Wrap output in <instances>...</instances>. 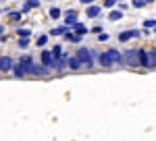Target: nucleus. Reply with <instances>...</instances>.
<instances>
[{
	"label": "nucleus",
	"mask_w": 156,
	"mask_h": 141,
	"mask_svg": "<svg viewBox=\"0 0 156 141\" xmlns=\"http://www.w3.org/2000/svg\"><path fill=\"white\" fill-rule=\"evenodd\" d=\"M125 60H127V64H131V67H135V64H140V52H127V56H125Z\"/></svg>",
	"instance_id": "obj_1"
},
{
	"label": "nucleus",
	"mask_w": 156,
	"mask_h": 141,
	"mask_svg": "<svg viewBox=\"0 0 156 141\" xmlns=\"http://www.w3.org/2000/svg\"><path fill=\"white\" fill-rule=\"evenodd\" d=\"M19 64L23 67V70H25V73H31V69H34V60H31V56H23Z\"/></svg>",
	"instance_id": "obj_2"
},
{
	"label": "nucleus",
	"mask_w": 156,
	"mask_h": 141,
	"mask_svg": "<svg viewBox=\"0 0 156 141\" xmlns=\"http://www.w3.org/2000/svg\"><path fill=\"white\" fill-rule=\"evenodd\" d=\"M131 37H140V31H137V29H131V31H123V33L119 35L121 42H127V40H131Z\"/></svg>",
	"instance_id": "obj_3"
},
{
	"label": "nucleus",
	"mask_w": 156,
	"mask_h": 141,
	"mask_svg": "<svg viewBox=\"0 0 156 141\" xmlns=\"http://www.w3.org/2000/svg\"><path fill=\"white\" fill-rule=\"evenodd\" d=\"M42 62H44V67H52L54 64V54L52 52H42Z\"/></svg>",
	"instance_id": "obj_4"
},
{
	"label": "nucleus",
	"mask_w": 156,
	"mask_h": 141,
	"mask_svg": "<svg viewBox=\"0 0 156 141\" xmlns=\"http://www.w3.org/2000/svg\"><path fill=\"white\" fill-rule=\"evenodd\" d=\"M12 69V60L9 56H0V70H11Z\"/></svg>",
	"instance_id": "obj_5"
},
{
	"label": "nucleus",
	"mask_w": 156,
	"mask_h": 141,
	"mask_svg": "<svg viewBox=\"0 0 156 141\" xmlns=\"http://www.w3.org/2000/svg\"><path fill=\"white\" fill-rule=\"evenodd\" d=\"M77 58L81 60V62H85V64H90V62H92V56H90V52H87V50H79V52H77Z\"/></svg>",
	"instance_id": "obj_6"
},
{
	"label": "nucleus",
	"mask_w": 156,
	"mask_h": 141,
	"mask_svg": "<svg viewBox=\"0 0 156 141\" xmlns=\"http://www.w3.org/2000/svg\"><path fill=\"white\" fill-rule=\"evenodd\" d=\"M98 60H100V64H102V67H110V64H115L108 52H104V54H100V58H98Z\"/></svg>",
	"instance_id": "obj_7"
},
{
	"label": "nucleus",
	"mask_w": 156,
	"mask_h": 141,
	"mask_svg": "<svg viewBox=\"0 0 156 141\" xmlns=\"http://www.w3.org/2000/svg\"><path fill=\"white\" fill-rule=\"evenodd\" d=\"M140 64L150 67V54H148V52H140Z\"/></svg>",
	"instance_id": "obj_8"
},
{
	"label": "nucleus",
	"mask_w": 156,
	"mask_h": 141,
	"mask_svg": "<svg viewBox=\"0 0 156 141\" xmlns=\"http://www.w3.org/2000/svg\"><path fill=\"white\" fill-rule=\"evenodd\" d=\"M46 69H48V67H42V64H34V69H31V75H46Z\"/></svg>",
	"instance_id": "obj_9"
},
{
	"label": "nucleus",
	"mask_w": 156,
	"mask_h": 141,
	"mask_svg": "<svg viewBox=\"0 0 156 141\" xmlns=\"http://www.w3.org/2000/svg\"><path fill=\"white\" fill-rule=\"evenodd\" d=\"M75 19H77L75 11H71V12H67V15H65V21H67V25H75V23H77Z\"/></svg>",
	"instance_id": "obj_10"
},
{
	"label": "nucleus",
	"mask_w": 156,
	"mask_h": 141,
	"mask_svg": "<svg viewBox=\"0 0 156 141\" xmlns=\"http://www.w3.org/2000/svg\"><path fill=\"white\" fill-rule=\"evenodd\" d=\"M108 54H110V58H112V62H115V64H117V62H121V60H123V56H121L119 52H117V50H110V52H108Z\"/></svg>",
	"instance_id": "obj_11"
},
{
	"label": "nucleus",
	"mask_w": 156,
	"mask_h": 141,
	"mask_svg": "<svg viewBox=\"0 0 156 141\" xmlns=\"http://www.w3.org/2000/svg\"><path fill=\"white\" fill-rule=\"evenodd\" d=\"M36 6H40L37 0H27V2H25V11H31V9H36Z\"/></svg>",
	"instance_id": "obj_12"
},
{
	"label": "nucleus",
	"mask_w": 156,
	"mask_h": 141,
	"mask_svg": "<svg viewBox=\"0 0 156 141\" xmlns=\"http://www.w3.org/2000/svg\"><path fill=\"white\" fill-rule=\"evenodd\" d=\"M100 15V6H90L87 9V17H98Z\"/></svg>",
	"instance_id": "obj_13"
},
{
	"label": "nucleus",
	"mask_w": 156,
	"mask_h": 141,
	"mask_svg": "<svg viewBox=\"0 0 156 141\" xmlns=\"http://www.w3.org/2000/svg\"><path fill=\"white\" fill-rule=\"evenodd\" d=\"M75 31H77V35H81V33L87 31V27H85L83 23H75Z\"/></svg>",
	"instance_id": "obj_14"
},
{
	"label": "nucleus",
	"mask_w": 156,
	"mask_h": 141,
	"mask_svg": "<svg viewBox=\"0 0 156 141\" xmlns=\"http://www.w3.org/2000/svg\"><path fill=\"white\" fill-rule=\"evenodd\" d=\"M69 67H71V69H79V67H81V60L79 58H71L69 60Z\"/></svg>",
	"instance_id": "obj_15"
},
{
	"label": "nucleus",
	"mask_w": 156,
	"mask_h": 141,
	"mask_svg": "<svg viewBox=\"0 0 156 141\" xmlns=\"http://www.w3.org/2000/svg\"><path fill=\"white\" fill-rule=\"evenodd\" d=\"M121 17H123V12H121V11H112V12H110V21H117V19H121Z\"/></svg>",
	"instance_id": "obj_16"
},
{
	"label": "nucleus",
	"mask_w": 156,
	"mask_h": 141,
	"mask_svg": "<svg viewBox=\"0 0 156 141\" xmlns=\"http://www.w3.org/2000/svg\"><path fill=\"white\" fill-rule=\"evenodd\" d=\"M148 54H150V67H156V50L148 52Z\"/></svg>",
	"instance_id": "obj_17"
},
{
	"label": "nucleus",
	"mask_w": 156,
	"mask_h": 141,
	"mask_svg": "<svg viewBox=\"0 0 156 141\" xmlns=\"http://www.w3.org/2000/svg\"><path fill=\"white\" fill-rule=\"evenodd\" d=\"M15 75H17V77H23V75H25V70H23L21 64H17V67H15Z\"/></svg>",
	"instance_id": "obj_18"
},
{
	"label": "nucleus",
	"mask_w": 156,
	"mask_h": 141,
	"mask_svg": "<svg viewBox=\"0 0 156 141\" xmlns=\"http://www.w3.org/2000/svg\"><path fill=\"white\" fill-rule=\"evenodd\" d=\"M67 40H71V42H79V40H81V35H77V33H67Z\"/></svg>",
	"instance_id": "obj_19"
},
{
	"label": "nucleus",
	"mask_w": 156,
	"mask_h": 141,
	"mask_svg": "<svg viewBox=\"0 0 156 141\" xmlns=\"http://www.w3.org/2000/svg\"><path fill=\"white\" fill-rule=\"evenodd\" d=\"M133 4H135V9H142L146 6V0H133Z\"/></svg>",
	"instance_id": "obj_20"
},
{
	"label": "nucleus",
	"mask_w": 156,
	"mask_h": 141,
	"mask_svg": "<svg viewBox=\"0 0 156 141\" xmlns=\"http://www.w3.org/2000/svg\"><path fill=\"white\" fill-rule=\"evenodd\" d=\"M50 17H52V19L60 17V11H58V9H52V11H50Z\"/></svg>",
	"instance_id": "obj_21"
},
{
	"label": "nucleus",
	"mask_w": 156,
	"mask_h": 141,
	"mask_svg": "<svg viewBox=\"0 0 156 141\" xmlns=\"http://www.w3.org/2000/svg\"><path fill=\"white\" fill-rule=\"evenodd\" d=\"M144 25L146 27H156V21L154 19H148V21H144Z\"/></svg>",
	"instance_id": "obj_22"
},
{
	"label": "nucleus",
	"mask_w": 156,
	"mask_h": 141,
	"mask_svg": "<svg viewBox=\"0 0 156 141\" xmlns=\"http://www.w3.org/2000/svg\"><path fill=\"white\" fill-rule=\"evenodd\" d=\"M46 42H48V37H46V35H42V37H40V40H37V46H44V44H46Z\"/></svg>",
	"instance_id": "obj_23"
},
{
	"label": "nucleus",
	"mask_w": 156,
	"mask_h": 141,
	"mask_svg": "<svg viewBox=\"0 0 156 141\" xmlns=\"http://www.w3.org/2000/svg\"><path fill=\"white\" fill-rule=\"evenodd\" d=\"M11 19H12V21H17V19H21V12H11Z\"/></svg>",
	"instance_id": "obj_24"
},
{
	"label": "nucleus",
	"mask_w": 156,
	"mask_h": 141,
	"mask_svg": "<svg viewBox=\"0 0 156 141\" xmlns=\"http://www.w3.org/2000/svg\"><path fill=\"white\" fill-rule=\"evenodd\" d=\"M52 33H54V35H60V33H65V29H62V27H58V29H52Z\"/></svg>",
	"instance_id": "obj_25"
},
{
	"label": "nucleus",
	"mask_w": 156,
	"mask_h": 141,
	"mask_svg": "<svg viewBox=\"0 0 156 141\" xmlns=\"http://www.w3.org/2000/svg\"><path fill=\"white\" fill-rule=\"evenodd\" d=\"M19 35H23V37H27V35H29V29H19Z\"/></svg>",
	"instance_id": "obj_26"
},
{
	"label": "nucleus",
	"mask_w": 156,
	"mask_h": 141,
	"mask_svg": "<svg viewBox=\"0 0 156 141\" xmlns=\"http://www.w3.org/2000/svg\"><path fill=\"white\" fill-rule=\"evenodd\" d=\"M104 6H106V9H110V6H115V0H106V2H104Z\"/></svg>",
	"instance_id": "obj_27"
},
{
	"label": "nucleus",
	"mask_w": 156,
	"mask_h": 141,
	"mask_svg": "<svg viewBox=\"0 0 156 141\" xmlns=\"http://www.w3.org/2000/svg\"><path fill=\"white\" fill-rule=\"evenodd\" d=\"M98 40H100V42H106L108 35H106V33H100V37H98Z\"/></svg>",
	"instance_id": "obj_28"
},
{
	"label": "nucleus",
	"mask_w": 156,
	"mask_h": 141,
	"mask_svg": "<svg viewBox=\"0 0 156 141\" xmlns=\"http://www.w3.org/2000/svg\"><path fill=\"white\" fill-rule=\"evenodd\" d=\"M81 2H83V4H85V2H87V4H90V2H94V0H81Z\"/></svg>",
	"instance_id": "obj_29"
},
{
	"label": "nucleus",
	"mask_w": 156,
	"mask_h": 141,
	"mask_svg": "<svg viewBox=\"0 0 156 141\" xmlns=\"http://www.w3.org/2000/svg\"><path fill=\"white\" fill-rule=\"evenodd\" d=\"M0 33H4V29H2V25H0Z\"/></svg>",
	"instance_id": "obj_30"
},
{
	"label": "nucleus",
	"mask_w": 156,
	"mask_h": 141,
	"mask_svg": "<svg viewBox=\"0 0 156 141\" xmlns=\"http://www.w3.org/2000/svg\"><path fill=\"white\" fill-rule=\"evenodd\" d=\"M0 11H2V9H0Z\"/></svg>",
	"instance_id": "obj_31"
}]
</instances>
